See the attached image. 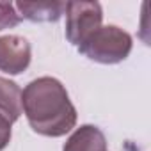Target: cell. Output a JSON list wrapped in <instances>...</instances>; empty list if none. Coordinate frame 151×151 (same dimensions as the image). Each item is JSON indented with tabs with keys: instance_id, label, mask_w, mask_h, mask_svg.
<instances>
[{
	"instance_id": "cell-1",
	"label": "cell",
	"mask_w": 151,
	"mask_h": 151,
	"mask_svg": "<svg viewBox=\"0 0 151 151\" xmlns=\"http://www.w3.org/2000/svg\"><path fill=\"white\" fill-rule=\"evenodd\" d=\"M22 110L30 128L45 137H62L77 124L66 87L52 77L36 78L22 91Z\"/></svg>"
},
{
	"instance_id": "cell-2",
	"label": "cell",
	"mask_w": 151,
	"mask_h": 151,
	"mask_svg": "<svg viewBox=\"0 0 151 151\" xmlns=\"http://www.w3.org/2000/svg\"><path fill=\"white\" fill-rule=\"evenodd\" d=\"M132 46L133 39L126 30L116 25H101L78 46V52L100 64H117L130 55Z\"/></svg>"
},
{
	"instance_id": "cell-3",
	"label": "cell",
	"mask_w": 151,
	"mask_h": 151,
	"mask_svg": "<svg viewBox=\"0 0 151 151\" xmlns=\"http://www.w3.org/2000/svg\"><path fill=\"white\" fill-rule=\"evenodd\" d=\"M103 11L98 2H66V37L80 46L94 30L101 27Z\"/></svg>"
},
{
	"instance_id": "cell-4",
	"label": "cell",
	"mask_w": 151,
	"mask_h": 151,
	"mask_svg": "<svg viewBox=\"0 0 151 151\" xmlns=\"http://www.w3.org/2000/svg\"><path fill=\"white\" fill-rule=\"evenodd\" d=\"M30 45L25 37L7 34L0 36V71L20 75L30 64Z\"/></svg>"
},
{
	"instance_id": "cell-5",
	"label": "cell",
	"mask_w": 151,
	"mask_h": 151,
	"mask_svg": "<svg viewBox=\"0 0 151 151\" xmlns=\"http://www.w3.org/2000/svg\"><path fill=\"white\" fill-rule=\"evenodd\" d=\"M62 151H107V139L94 124H82L66 140Z\"/></svg>"
},
{
	"instance_id": "cell-6",
	"label": "cell",
	"mask_w": 151,
	"mask_h": 151,
	"mask_svg": "<svg viewBox=\"0 0 151 151\" xmlns=\"http://www.w3.org/2000/svg\"><path fill=\"white\" fill-rule=\"evenodd\" d=\"M22 20L30 22H57L66 11V2H16Z\"/></svg>"
},
{
	"instance_id": "cell-7",
	"label": "cell",
	"mask_w": 151,
	"mask_h": 151,
	"mask_svg": "<svg viewBox=\"0 0 151 151\" xmlns=\"http://www.w3.org/2000/svg\"><path fill=\"white\" fill-rule=\"evenodd\" d=\"M22 112V89L14 82L0 77V114L14 123Z\"/></svg>"
},
{
	"instance_id": "cell-8",
	"label": "cell",
	"mask_w": 151,
	"mask_h": 151,
	"mask_svg": "<svg viewBox=\"0 0 151 151\" xmlns=\"http://www.w3.org/2000/svg\"><path fill=\"white\" fill-rule=\"evenodd\" d=\"M20 22H22V16L16 13L14 4L0 2V30H4V29H11V27H16Z\"/></svg>"
},
{
	"instance_id": "cell-9",
	"label": "cell",
	"mask_w": 151,
	"mask_h": 151,
	"mask_svg": "<svg viewBox=\"0 0 151 151\" xmlns=\"http://www.w3.org/2000/svg\"><path fill=\"white\" fill-rule=\"evenodd\" d=\"M11 121L0 114V151L6 149V146L11 140Z\"/></svg>"
}]
</instances>
